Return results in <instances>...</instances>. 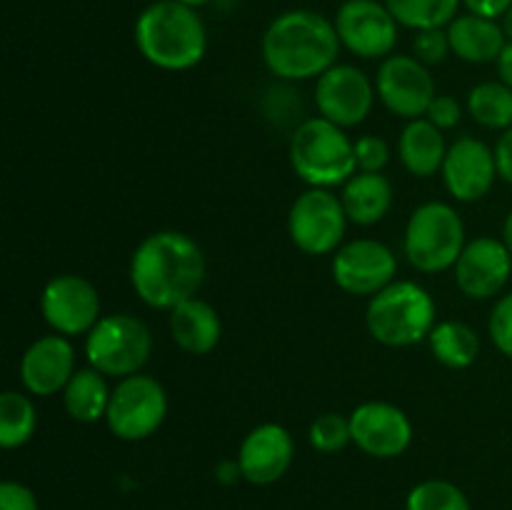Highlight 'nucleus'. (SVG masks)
Wrapping results in <instances>:
<instances>
[{
	"label": "nucleus",
	"instance_id": "16",
	"mask_svg": "<svg viewBox=\"0 0 512 510\" xmlns=\"http://www.w3.org/2000/svg\"><path fill=\"white\" fill-rule=\"evenodd\" d=\"M512 275V253L493 235L470 240L455 263V283L470 300H490L500 295Z\"/></svg>",
	"mask_w": 512,
	"mask_h": 510
},
{
	"label": "nucleus",
	"instance_id": "7",
	"mask_svg": "<svg viewBox=\"0 0 512 510\" xmlns=\"http://www.w3.org/2000/svg\"><path fill=\"white\" fill-rule=\"evenodd\" d=\"M153 353V335L140 318L130 313L103 315L85 335V358L105 378H128L143 370Z\"/></svg>",
	"mask_w": 512,
	"mask_h": 510
},
{
	"label": "nucleus",
	"instance_id": "42",
	"mask_svg": "<svg viewBox=\"0 0 512 510\" xmlns=\"http://www.w3.org/2000/svg\"><path fill=\"white\" fill-rule=\"evenodd\" d=\"M178 3H183V5H190V8H203V5H208L210 0H178Z\"/></svg>",
	"mask_w": 512,
	"mask_h": 510
},
{
	"label": "nucleus",
	"instance_id": "25",
	"mask_svg": "<svg viewBox=\"0 0 512 510\" xmlns=\"http://www.w3.org/2000/svg\"><path fill=\"white\" fill-rule=\"evenodd\" d=\"M430 353L440 365L450 370H465L478 360L480 338L468 323L460 320H443L428 335Z\"/></svg>",
	"mask_w": 512,
	"mask_h": 510
},
{
	"label": "nucleus",
	"instance_id": "39",
	"mask_svg": "<svg viewBox=\"0 0 512 510\" xmlns=\"http://www.w3.org/2000/svg\"><path fill=\"white\" fill-rule=\"evenodd\" d=\"M218 478L223 480V483H233V480L243 478V473H240V463L235 460V463H223L218 468Z\"/></svg>",
	"mask_w": 512,
	"mask_h": 510
},
{
	"label": "nucleus",
	"instance_id": "18",
	"mask_svg": "<svg viewBox=\"0 0 512 510\" xmlns=\"http://www.w3.org/2000/svg\"><path fill=\"white\" fill-rule=\"evenodd\" d=\"M75 348L65 335L53 333L33 340L20 358V380L30 395L50 398L63 393L75 375Z\"/></svg>",
	"mask_w": 512,
	"mask_h": 510
},
{
	"label": "nucleus",
	"instance_id": "40",
	"mask_svg": "<svg viewBox=\"0 0 512 510\" xmlns=\"http://www.w3.org/2000/svg\"><path fill=\"white\" fill-rule=\"evenodd\" d=\"M500 240H503L505 248H508L510 253H512V210L508 213V218H505V223H503V235H500Z\"/></svg>",
	"mask_w": 512,
	"mask_h": 510
},
{
	"label": "nucleus",
	"instance_id": "21",
	"mask_svg": "<svg viewBox=\"0 0 512 510\" xmlns=\"http://www.w3.org/2000/svg\"><path fill=\"white\" fill-rule=\"evenodd\" d=\"M170 335L175 345L190 355H208L218 348L223 323L218 310L198 295L170 310Z\"/></svg>",
	"mask_w": 512,
	"mask_h": 510
},
{
	"label": "nucleus",
	"instance_id": "1",
	"mask_svg": "<svg viewBox=\"0 0 512 510\" xmlns=\"http://www.w3.org/2000/svg\"><path fill=\"white\" fill-rule=\"evenodd\" d=\"M203 280V248L180 230L148 235L130 260V285L135 295L155 310H173L195 298Z\"/></svg>",
	"mask_w": 512,
	"mask_h": 510
},
{
	"label": "nucleus",
	"instance_id": "8",
	"mask_svg": "<svg viewBox=\"0 0 512 510\" xmlns=\"http://www.w3.org/2000/svg\"><path fill=\"white\" fill-rule=\"evenodd\" d=\"M168 415V393L153 375L135 373L120 380L110 395L105 423L120 440L138 443L150 438Z\"/></svg>",
	"mask_w": 512,
	"mask_h": 510
},
{
	"label": "nucleus",
	"instance_id": "17",
	"mask_svg": "<svg viewBox=\"0 0 512 510\" xmlns=\"http://www.w3.org/2000/svg\"><path fill=\"white\" fill-rule=\"evenodd\" d=\"M443 180L448 193L460 203H475L483 200L495 185L498 163H495V150L478 138H458L448 148L443 163Z\"/></svg>",
	"mask_w": 512,
	"mask_h": 510
},
{
	"label": "nucleus",
	"instance_id": "22",
	"mask_svg": "<svg viewBox=\"0 0 512 510\" xmlns=\"http://www.w3.org/2000/svg\"><path fill=\"white\" fill-rule=\"evenodd\" d=\"M398 153L408 173L418 175V178H430L443 170L448 145H445L443 130L438 125L430 123L428 118H418L408 120L405 130L400 133Z\"/></svg>",
	"mask_w": 512,
	"mask_h": 510
},
{
	"label": "nucleus",
	"instance_id": "19",
	"mask_svg": "<svg viewBox=\"0 0 512 510\" xmlns=\"http://www.w3.org/2000/svg\"><path fill=\"white\" fill-rule=\"evenodd\" d=\"M295 443L288 428L278 423H263L250 430L240 443V473L253 485H273L293 465Z\"/></svg>",
	"mask_w": 512,
	"mask_h": 510
},
{
	"label": "nucleus",
	"instance_id": "5",
	"mask_svg": "<svg viewBox=\"0 0 512 510\" xmlns=\"http://www.w3.org/2000/svg\"><path fill=\"white\" fill-rule=\"evenodd\" d=\"M368 333L388 348H410L433 333L435 300L413 280H395L373 295L365 310Z\"/></svg>",
	"mask_w": 512,
	"mask_h": 510
},
{
	"label": "nucleus",
	"instance_id": "13",
	"mask_svg": "<svg viewBox=\"0 0 512 510\" xmlns=\"http://www.w3.org/2000/svg\"><path fill=\"white\" fill-rule=\"evenodd\" d=\"M395 275H398V258L380 240H350L333 253V280L348 295L373 298L395 283Z\"/></svg>",
	"mask_w": 512,
	"mask_h": 510
},
{
	"label": "nucleus",
	"instance_id": "41",
	"mask_svg": "<svg viewBox=\"0 0 512 510\" xmlns=\"http://www.w3.org/2000/svg\"><path fill=\"white\" fill-rule=\"evenodd\" d=\"M500 25H503V30H505V38L512 40V8L503 15V23Z\"/></svg>",
	"mask_w": 512,
	"mask_h": 510
},
{
	"label": "nucleus",
	"instance_id": "11",
	"mask_svg": "<svg viewBox=\"0 0 512 510\" xmlns=\"http://www.w3.org/2000/svg\"><path fill=\"white\" fill-rule=\"evenodd\" d=\"M333 23L343 48L358 58H388L398 43L400 23L388 5L378 0H345Z\"/></svg>",
	"mask_w": 512,
	"mask_h": 510
},
{
	"label": "nucleus",
	"instance_id": "12",
	"mask_svg": "<svg viewBox=\"0 0 512 510\" xmlns=\"http://www.w3.org/2000/svg\"><path fill=\"white\" fill-rule=\"evenodd\" d=\"M40 313L53 333L65 338L88 335L100 320V295L83 275H55L40 295Z\"/></svg>",
	"mask_w": 512,
	"mask_h": 510
},
{
	"label": "nucleus",
	"instance_id": "35",
	"mask_svg": "<svg viewBox=\"0 0 512 510\" xmlns=\"http://www.w3.org/2000/svg\"><path fill=\"white\" fill-rule=\"evenodd\" d=\"M0 510H38V498L28 485L5 480L0 485Z\"/></svg>",
	"mask_w": 512,
	"mask_h": 510
},
{
	"label": "nucleus",
	"instance_id": "6",
	"mask_svg": "<svg viewBox=\"0 0 512 510\" xmlns=\"http://www.w3.org/2000/svg\"><path fill=\"white\" fill-rule=\"evenodd\" d=\"M465 225L458 210L430 200L413 210L405 228V258L420 273H443L455 268L465 250Z\"/></svg>",
	"mask_w": 512,
	"mask_h": 510
},
{
	"label": "nucleus",
	"instance_id": "4",
	"mask_svg": "<svg viewBox=\"0 0 512 510\" xmlns=\"http://www.w3.org/2000/svg\"><path fill=\"white\" fill-rule=\"evenodd\" d=\"M290 165L310 188H338L358 173L355 143L323 115L310 118L290 138Z\"/></svg>",
	"mask_w": 512,
	"mask_h": 510
},
{
	"label": "nucleus",
	"instance_id": "20",
	"mask_svg": "<svg viewBox=\"0 0 512 510\" xmlns=\"http://www.w3.org/2000/svg\"><path fill=\"white\" fill-rule=\"evenodd\" d=\"M450 50L458 55L465 63L485 65L498 63L500 53L508 45L505 30L498 20L483 18V15L465 13L458 15L453 23L448 25Z\"/></svg>",
	"mask_w": 512,
	"mask_h": 510
},
{
	"label": "nucleus",
	"instance_id": "29",
	"mask_svg": "<svg viewBox=\"0 0 512 510\" xmlns=\"http://www.w3.org/2000/svg\"><path fill=\"white\" fill-rule=\"evenodd\" d=\"M408 510H473L458 485L448 480H423L408 495Z\"/></svg>",
	"mask_w": 512,
	"mask_h": 510
},
{
	"label": "nucleus",
	"instance_id": "36",
	"mask_svg": "<svg viewBox=\"0 0 512 510\" xmlns=\"http://www.w3.org/2000/svg\"><path fill=\"white\" fill-rule=\"evenodd\" d=\"M495 163H498V175L505 183L512 185V128L503 130V135L495 143Z\"/></svg>",
	"mask_w": 512,
	"mask_h": 510
},
{
	"label": "nucleus",
	"instance_id": "15",
	"mask_svg": "<svg viewBox=\"0 0 512 510\" xmlns=\"http://www.w3.org/2000/svg\"><path fill=\"white\" fill-rule=\"evenodd\" d=\"M353 443L370 458H398L413 443V423L403 408L368 400L350 413Z\"/></svg>",
	"mask_w": 512,
	"mask_h": 510
},
{
	"label": "nucleus",
	"instance_id": "10",
	"mask_svg": "<svg viewBox=\"0 0 512 510\" xmlns=\"http://www.w3.org/2000/svg\"><path fill=\"white\" fill-rule=\"evenodd\" d=\"M375 93L393 115L418 120L425 118L438 90L428 65L415 55H388L375 75Z\"/></svg>",
	"mask_w": 512,
	"mask_h": 510
},
{
	"label": "nucleus",
	"instance_id": "32",
	"mask_svg": "<svg viewBox=\"0 0 512 510\" xmlns=\"http://www.w3.org/2000/svg\"><path fill=\"white\" fill-rule=\"evenodd\" d=\"M450 53H453V50H450L448 30L443 28L418 30V35L413 38V55L420 60V63L438 65L443 63Z\"/></svg>",
	"mask_w": 512,
	"mask_h": 510
},
{
	"label": "nucleus",
	"instance_id": "27",
	"mask_svg": "<svg viewBox=\"0 0 512 510\" xmlns=\"http://www.w3.org/2000/svg\"><path fill=\"white\" fill-rule=\"evenodd\" d=\"M468 113L483 128L508 130L512 128V88L503 80L480 83L468 95Z\"/></svg>",
	"mask_w": 512,
	"mask_h": 510
},
{
	"label": "nucleus",
	"instance_id": "38",
	"mask_svg": "<svg viewBox=\"0 0 512 510\" xmlns=\"http://www.w3.org/2000/svg\"><path fill=\"white\" fill-rule=\"evenodd\" d=\"M498 73H500V80L512 88V40H508V45H505L503 53H500Z\"/></svg>",
	"mask_w": 512,
	"mask_h": 510
},
{
	"label": "nucleus",
	"instance_id": "33",
	"mask_svg": "<svg viewBox=\"0 0 512 510\" xmlns=\"http://www.w3.org/2000/svg\"><path fill=\"white\" fill-rule=\"evenodd\" d=\"M390 160V148L378 135H363L355 140V163L360 173H383Z\"/></svg>",
	"mask_w": 512,
	"mask_h": 510
},
{
	"label": "nucleus",
	"instance_id": "26",
	"mask_svg": "<svg viewBox=\"0 0 512 510\" xmlns=\"http://www.w3.org/2000/svg\"><path fill=\"white\" fill-rule=\"evenodd\" d=\"M38 430V410L33 400L20 390L0 395V445L5 450L23 448Z\"/></svg>",
	"mask_w": 512,
	"mask_h": 510
},
{
	"label": "nucleus",
	"instance_id": "34",
	"mask_svg": "<svg viewBox=\"0 0 512 510\" xmlns=\"http://www.w3.org/2000/svg\"><path fill=\"white\" fill-rule=\"evenodd\" d=\"M425 118L433 125H438L440 130H453L460 123V118H463V105L453 95H435Z\"/></svg>",
	"mask_w": 512,
	"mask_h": 510
},
{
	"label": "nucleus",
	"instance_id": "23",
	"mask_svg": "<svg viewBox=\"0 0 512 510\" xmlns=\"http://www.w3.org/2000/svg\"><path fill=\"white\" fill-rule=\"evenodd\" d=\"M343 208L355 225H375L388 215L393 205V185L383 173H355L343 185Z\"/></svg>",
	"mask_w": 512,
	"mask_h": 510
},
{
	"label": "nucleus",
	"instance_id": "3",
	"mask_svg": "<svg viewBox=\"0 0 512 510\" xmlns=\"http://www.w3.org/2000/svg\"><path fill=\"white\" fill-rule=\"evenodd\" d=\"M135 45L150 65L180 73L205 58L208 33L195 8L178 0H158L135 20Z\"/></svg>",
	"mask_w": 512,
	"mask_h": 510
},
{
	"label": "nucleus",
	"instance_id": "14",
	"mask_svg": "<svg viewBox=\"0 0 512 510\" xmlns=\"http://www.w3.org/2000/svg\"><path fill=\"white\" fill-rule=\"evenodd\" d=\"M375 85L355 65H333L315 83V105L320 115L340 128L360 125L375 103Z\"/></svg>",
	"mask_w": 512,
	"mask_h": 510
},
{
	"label": "nucleus",
	"instance_id": "24",
	"mask_svg": "<svg viewBox=\"0 0 512 510\" xmlns=\"http://www.w3.org/2000/svg\"><path fill=\"white\" fill-rule=\"evenodd\" d=\"M110 395H113V390L108 388V380L100 370L80 368L75 370V375L63 390L65 413L75 423H98L108 415Z\"/></svg>",
	"mask_w": 512,
	"mask_h": 510
},
{
	"label": "nucleus",
	"instance_id": "28",
	"mask_svg": "<svg viewBox=\"0 0 512 510\" xmlns=\"http://www.w3.org/2000/svg\"><path fill=\"white\" fill-rule=\"evenodd\" d=\"M460 3L463 0H385L395 20L410 30L445 28L458 18Z\"/></svg>",
	"mask_w": 512,
	"mask_h": 510
},
{
	"label": "nucleus",
	"instance_id": "37",
	"mask_svg": "<svg viewBox=\"0 0 512 510\" xmlns=\"http://www.w3.org/2000/svg\"><path fill=\"white\" fill-rule=\"evenodd\" d=\"M463 5L468 8V13L498 20L512 8V0H463Z\"/></svg>",
	"mask_w": 512,
	"mask_h": 510
},
{
	"label": "nucleus",
	"instance_id": "9",
	"mask_svg": "<svg viewBox=\"0 0 512 510\" xmlns=\"http://www.w3.org/2000/svg\"><path fill=\"white\" fill-rule=\"evenodd\" d=\"M348 213L340 195L328 188H308L288 213V233L295 248L308 255H330L343 245Z\"/></svg>",
	"mask_w": 512,
	"mask_h": 510
},
{
	"label": "nucleus",
	"instance_id": "2",
	"mask_svg": "<svg viewBox=\"0 0 512 510\" xmlns=\"http://www.w3.org/2000/svg\"><path fill=\"white\" fill-rule=\"evenodd\" d=\"M340 35L333 20L315 10H288L263 35V63L280 80L320 78L338 65Z\"/></svg>",
	"mask_w": 512,
	"mask_h": 510
},
{
	"label": "nucleus",
	"instance_id": "30",
	"mask_svg": "<svg viewBox=\"0 0 512 510\" xmlns=\"http://www.w3.org/2000/svg\"><path fill=\"white\" fill-rule=\"evenodd\" d=\"M310 445L318 453H340L353 443V430H350V418L340 413H323L310 423L308 430Z\"/></svg>",
	"mask_w": 512,
	"mask_h": 510
},
{
	"label": "nucleus",
	"instance_id": "31",
	"mask_svg": "<svg viewBox=\"0 0 512 510\" xmlns=\"http://www.w3.org/2000/svg\"><path fill=\"white\" fill-rule=\"evenodd\" d=\"M488 333L495 348L512 360V290L495 303L488 320Z\"/></svg>",
	"mask_w": 512,
	"mask_h": 510
}]
</instances>
